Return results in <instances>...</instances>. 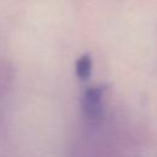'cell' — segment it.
<instances>
[{
	"label": "cell",
	"mask_w": 157,
	"mask_h": 157,
	"mask_svg": "<svg viewBox=\"0 0 157 157\" xmlns=\"http://www.w3.org/2000/svg\"><path fill=\"white\" fill-rule=\"evenodd\" d=\"M102 93H103L102 87H91L90 90L86 91L82 99V108L87 118L96 119L99 117Z\"/></svg>",
	"instance_id": "1"
},
{
	"label": "cell",
	"mask_w": 157,
	"mask_h": 157,
	"mask_svg": "<svg viewBox=\"0 0 157 157\" xmlns=\"http://www.w3.org/2000/svg\"><path fill=\"white\" fill-rule=\"evenodd\" d=\"M92 71V60L88 55H82L76 63V75L81 80H87Z\"/></svg>",
	"instance_id": "2"
}]
</instances>
